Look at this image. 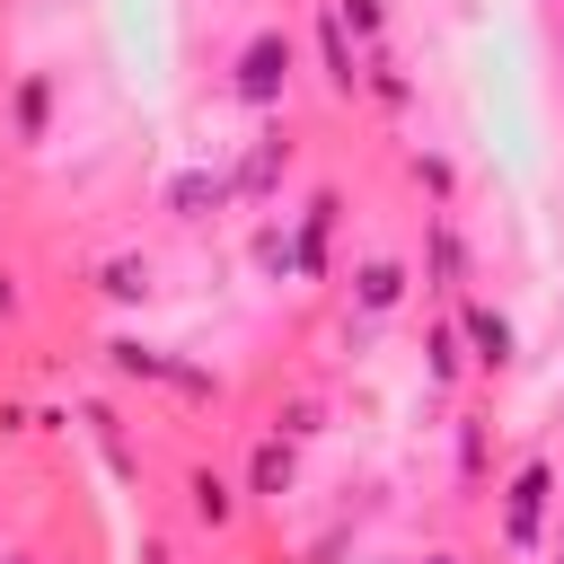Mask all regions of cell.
I'll list each match as a JSON object with an SVG mask.
<instances>
[{
    "label": "cell",
    "mask_w": 564,
    "mask_h": 564,
    "mask_svg": "<svg viewBox=\"0 0 564 564\" xmlns=\"http://www.w3.org/2000/svg\"><path fill=\"white\" fill-rule=\"evenodd\" d=\"M291 70H300V44H291V26H256L238 53H229V106H247V115H282V97H291Z\"/></svg>",
    "instance_id": "obj_1"
},
{
    "label": "cell",
    "mask_w": 564,
    "mask_h": 564,
    "mask_svg": "<svg viewBox=\"0 0 564 564\" xmlns=\"http://www.w3.org/2000/svg\"><path fill=\"white\" fill-rule=\"evenodd\" d=\"M564 494H555V458L546 449H529L520 467H511V485H502V520H494V538L511 546V555H538L546 546V511H555Z\"/></svg>",
    "instance_id": "obj_2"
},
{
    "label": "cell",
    "mask_w": 564,
    "mask_h": 564,
    "mask_svg": "<svg viewBox=\"0 0 564 564\" xmlns=\"http://www.w3.org/2000/svg\"><path fill=\"white\" fill-rule=\"evenodd\" d=\"M458 344H467V370H485V379H502L511 361H520V326L494 308V300H476V291H458Z\"/></svg>",
    "instance_id": "obj_3"
},
{
    "label": "cell",
    "mask_w": 564,
    "mask_h": 564,
    "mask_svg": "<svg viewBox=\"0 0 564 564\" xmlns=\"http://www.w3.org/2000/svg\"><path fill=\"white\" fill-rule=\"evenodd\" d=\"M405 291H414V256L379 247V256H361V264H352V317H361V326L397 317V308H405Z\"/></svg>",
    "instance_id": "obj_4"
},
{
    "label": "cell",
    "mask_w": 564,
    "mask_h": 564,
    "mask_svg": "<svg viewBox=\"0 0 564 564\" xmlns=\"http://www.w3.org/2000/svg\"><path fill=\"white\" fill-rule=\"evenodd\" d=\"M53 97H62L53 70H26V79L9 88V141H18V150H44V141H53Z\"/></svg>",
    "instance_id": "obj_5"
},
{
    "label": "cell",
    "mask_w": 564,
    "mask_h": 564,
    "mask_svg": "<svg viewBox=\"0 0 564 564\" xmlns=\"http://www.w3.org/2000/svg\"><path fill=\"white\" fill-rule=\"evenodd\" d=\"M291 485H300V441L264 432V441L247 449V476H238V494H247V502H282Z\"/></svg>",
    "instance_id": "obj_6"
},
{
    "label": "cell",
    "mask_w": 564,
    "mask_h": 564,
    "mask_svg": "<svg viewBox=\"0 0 564 564\" xmlns=\"http://www.w3.org/2000/svg\"><path fill=\"white\" fill-rule=\"evenodd\" d=\"M282 176H291V132H264V141L229 167V194H238V203H264Z\"/></svg>",
    "instance_id": "obj_7"
},
{
    "label": "cell",
    "mask_w": 564,
    "mask_h": 564,
    "mask_svg": "<svg viewBox=\"0 0 564 564\" xmlns=\"http://www.w3.org/2000/svg\"><path fill=\"white\" fill-rule=\"evenodd\" d=\"M423 282L432 291H467V238H458V220L449 212H432V229H423Z\"/></svg>",
    "instance_id": "obj_8"
},
{
    "label": "cell",
    "mask_w": 564,
    "mask_h": 564,
    "mask_svg": "<svg viewBox=\"0 0 564 564\" xmlns=\"http://www.w3.org/2000/svg\"><path fill=\"white\" fill-rule=\"evenodd\" d=\"M238 502H247V494H238V476H220V467H185V511H194V529H212V538H220V529L238 520Z\"/></svg>",
    "instance_id": "obj_9"
},
{
    "label": "cell",
    "mask_w": 564,
    "mask_h": 564,
    "mask_svg": "<svg viewBox=\"0 0 564 564\" xmlns=\"http://www.w3.org/2000/svg\"><path fill=\"white\" fill-rule=\"evenodd\" d=\"M317 70H326V88H335V97H344V106H352V97H361V44H352V35H344V18H335V9H326V18H317Z\"/></svg>",
    "instance_id": "obj_10"
},
{
    "label": "cell",
    "mask_w": 564,
    "mask_h": 564,
    "mask_svg": "<svg viewBox=\"0 0 564 564\" xmlns=\"http://www.w3.org/2000/svg\"><path fill=\"white\" fill-rule=\"evenodd\" d=\"M229 203H238V194H229L220 167H185V176L167 185V212H176V220H212V212H229Z\"/></svg>",
    "instance_id": "obj_11"
},
{
    "label": "cell",
    "mask_w": 564,
    "mask_h": 564,
    "mask_svg": "<svg viewBox=\"0 0 564 564\" xmlns=\"http://www.w3.org/2000/svg\"><path fill=\"white\" fill-rule=\"evenodd\" d=\"M97 291H106L115 308H141V300L159 291V264H150L141 247H123V256H106V264H97Z\"/></svg>",
    "instance_id": "obj_12"
},
{
    "label": "cell",
    "mask_w": 564,
    "mask_h": 564,
    "mask_svg": "<svg viewBox=\"0 0 564 564\" xmlns=\"http://www.w3.org/2000/svg\"><path fill=\"white\" fill-rule=\"evenodd\" d=\"M361 97H370L379 115H405V106H414V79L388 62V44H370V53H361Z\"/></svg>",
    "instance_id": "obj_13"
},
{
    "label": "cell",
    "mask_w": 564,
    "mask_h": 564,
    "mask_svg": "<svg viewBox=\"0 0 564 564\" xmlns=\"http://www.w3.org/2000/svg\"><path fill=\"white\" fill-rule=\"evenodd\" d=\"M423 370H432V388H458V379H467V344H458V317H432V326H423Z\"/></svg>",
    "instance_id": "obj_14"
},
{
    "label": "cell",
    "mask_w": 564,
    "mask_h": 564,
    "mask_svg": "<svg viewBox=\"0 0 564 564\" xmlns=\"http://www.w3.org/2000/svg\"><path fill=\"white\" fill-rule=\"evenodd\" d=\"M106 361H115V379H141V388H167V370H176L167 352H150V344H123V335L106 344Z\"/></svg>",
    "instance_id": "obj_15"
},
{
    "label": "cell",
    "mask_w": 564,
    "mask_h": 564,
    "mask_svg": "<svg viewBox=\"0 0 564 564\" xmlns=\"http://www.w3.org/2000/svg\"><path fill=\"white\" fill-rule=\"evenodd\" d=\"M335 18H344V35L370 53V44H388V0H326Z\"/></svg>",
    "instance_id": "obj_16"
},
{
    "label": "cell",
    "mask_w": 564,
    "mask_h": 564,
    "mask_svg": "<svg viewBox=\"0 0 564 564\" xmlns=\"http://www.w3.org/2000/svg\"><path fill=\"white\" fill-rule=\"evenodd\" d=\"M273 432H282V441L326 432V397H282V405H273Z\"/></svg>",
    "instance_id": "obj_17"
},
{
    "label": "cell",
    "mask_w": 564,
    "mask_h": 564,
    "mask_svg": "<svg viewBox=\"0 0 564 564\" xmlns=\"http://www.w3.org/2000/svg\"><path fill=\"white\" fill-rule=\"evenodd\" d=\"M414 185H423V194H432V203H441V212H449V203H458V167H449V159H441V150H414Z\"/></svg>",
    "instance_id": "obj_18"
},
{
    "label": "cell",
    "mask_w": 564,
    "mask_h": 564,
    "mask_svg": "<svg viewBox=\"0 0 564 564\" xmlns=\"http://www.w3.org/2000/svg\"><path fill=\"white\" fill-rule=\"evenodd\" d=\"M256 273L264 282H291V229H273V220L256 229Z\"/></svg>",
    "instance_id": "obj_19"
},
{
    "label": "cell",
    "mask_w": 564,
    "mask_h": 564,
    "mask_svg": "<svg viewBox=\"0 0 564 564\" xmlns=\"http://www.w3.org/2000/svg\"><path fill=\"white\" fill-rule=\"evenodd\" d=\"M167 388H176L185 405H220V379H212V370H194V361H176V370H167Z\"/></svg>",
    "instance_id": "obj_20"
},
{
    "label": "cell",
    "mask_w": 564,
    "mask_h": 564,
    "mask_svg": "<svg viewBox=\"0 0 564 564\" xmlns=\"http://www.w3.org/2000/svg\"><path fill=\"white\" fill-rule=\"evenodd\" d=\"M26 317V282H18V264H0V326H18Z\"/></svg>",
    "instance_id": "obj_21"
},
{
    "label": "cell",
    "mask_w": 564,
    "mask_h": 564,
    "mask_svg": "<svg viewBox=\"0 0 564 564\" xmlns=\"http://www.w3.org/2000/svg\"><path fill=\"white\" fill-rule=\"evenodd\" d=\"M458 467H467V485H476V467H485V423H467V432H458Z\"/></svg>",
    "instance_id": "obj_22"
},
{
    "label": "cell",
    "mask_w": 564,
    "mask_h": 564,
    "mask_svg": "<svg viewBox=\"0 0 564 564\" xmlns=\"http://www.w3.org/2000/svg\"><path fill=\"white\" fill-rule=\"evenodd\" d=\"M423 564H467V555H458V546H432V555H423Z\"/></svg>",
    "instance_id": "obj_23"
},
{
    "label": "cell",
    "mask_w": 564,
    "mask_h": 564,
    "mask_svg": "<svg viewBox=\"0 0 564 564\" xmlns=\"http://www.w3.org/2000/svg\"><path fill=\"white\" fill-rule=\"evenodd\" d=\"M546 555H555V564H564V511H555V546H546Z\"/></svg>",
    "instance_id": "obj_24"
},
{
    "label": "cell",
    "mask_w": 564,
    "mask_h": 564,
    "mask_svg": "<svg viewBox=\"0 0 564 564\" xmlns=\"http://www.w3.org/2000/svg\"><path fill=\"white\" fill-rule=\"evenodd\" d=\"M0 564H35V555H26V546H9V555H0Z\"/></svg>",
    "instance_id": "obj_25"
},
{
    "label": "cell",
    "mask_w": 564,
    "mask_h": 564,
    "mask_svg": "<svg viewBox=\"0 0 564 564\" xmlns=\"http://www.w3.org/2000/svg\"><path fill=\"white\" fill-rule=\"evenodd\" d=\"M555 44H564V26H555Z\"/></svg>",
    "instance_id": "obj_26"
},
{
    "label": "cell",
    "mask_w": 564,
    "mask_h": 564,
    "mask_svg": "<svg viewBox=\"0 0 564 564\" xmlns=\"http://www.w3.org/2000/svg\"><path fill=\"white\" fill-rule=\"evenodd\" d=\"M388 564H397V555H388Z\"/></svg>",
    "instance_id": "obj_27"
}]
</instances>
